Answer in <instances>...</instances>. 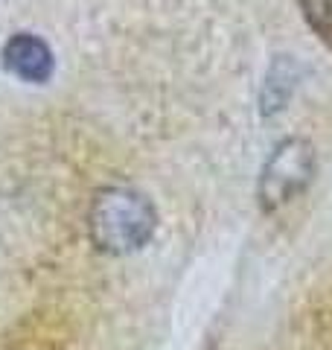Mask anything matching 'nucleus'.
Returning <instances> with one entry per match:
<instances>
[{
    "instance_id": "obj_1",
    "label": "nucleus",
    "mask_w": 332,
    "mask_h": 350,
    "mask_svg": "<svg viewBox=\"0 0 332 350\" xmlns=\"http://www.w3.org/2000/svg\"><path fill=\"white\" fill-rule=\"evenodd\" d=\"M158 211L143 193L131 187H105L94 196L87 211V234L105 254H131L154 237Z\"/></svg>"
},
{
    "instance_id": "obj_2",
    "label": "nucleus",
    "mask_w": 332,
    "mask_h": 350,
    "mask_svg": "<svg viewBox=\"0 0 332 350\" xmlns=\"http://www.w3.org/2000/svg\"><path fill=\"white\" fill-rule=\"evenodd\" d=\"M315 178V149L303 137H289L277 146L260 175V204L265 211L289 204Z\"/></svg>"
},
{
    "instance_id": "obj_5",
    "label": "nucleus",
    "mask_w": 332,
    "mask_h": 350,
    "mask_svg": "<svg viewBox=\"0 0 332 350\" xmlns=\"http://www.w3.org/2000/svg\"><path fill=\"white\" fill-rule=\"evenodd\" d=\"M297 3H301V12L312 32L332 47V0H297Z\"/></svg>"
},
{
    "instance_id": "obj_4",
    "label": "nucleus",
    "mask_w": 332,
    "mask_h": 350,
    "mask_svg": "<svg viewBox=\"0 0 332 350\" xmlns=\"http://www.w3.org/2000/svg\"><path fill=\"white\" fill-rule=\"evenodd\" d=\"M297 76H301V64H297L292 56H277L271 62L268 73H265V85L260 94V108L262 114H277L283 111L289 96L297 88Z\"/></svg>"
},
{
    "instance_id": "obj_3",
    "label": "nucleus",
    "mask_w": 332,
    "mask_h": 350,
    "mask_svg": "<svg viewBox=\"0 0 332 350\" xmlns=\"http://www.w3.org/2000/svg\"><path fill=\"white\" fill-rule=\"evenodd\" d=\"M3 68L9 73H15L18 79L41 85L47 82L55 70V59L50 44L32 36V32H15L12 38L3 44Z\"/></svg>"
}]
</instances>
